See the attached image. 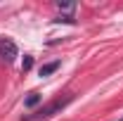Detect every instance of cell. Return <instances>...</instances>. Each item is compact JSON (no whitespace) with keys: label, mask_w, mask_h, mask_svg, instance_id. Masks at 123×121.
<instances>
[{"label":"cell","mask_w":123,"mask_h":121,"mask_svg":"<svg viewBox=\"0 0 123 121\" xmlns=\"http://www.w3.org/2000/svg\"><path fill=\"white\" fill-rule=\"evenodd\" d=\"M71 102V95H66V97H57V100H52V102H47L45 107H40V109H36L31 116H26L24 121H45L50 116H55L57 112H62L64 107Z\"/></svg>","instance_id":"cell-1"},{"label":"cell","mask_w":123,"mask_h":121,"mask_svg":"<svg viewBox=\"0 0 123 121\" xmlns=\"http://www.w3.org/2000/svg\"><path fill=\"white\" fill-rule=\"evenodd\" d=\"M17 55H19V50H17L14 40L0 36V60H2V62H14Z\"/></svg>","instance_id":"cell-2"},{"label":"cell","mask_w":123,"mask_h":121,"mask_svg":"<svg viewBox=\"0 0 123 121\" xmlns=\"http://www.w3.org/2000/svg\"><path fill=\"white\" fill-rule=\"evenodd\" d=\"M59 64H62L59 60H55V62H50V64H43V67H40V71H38V74H40V76H50V74H52V71H57V69H59Z\"/></svg>","instance_id":"cell-3"},{"label":"cell","mask_w":123,"mask_h":121,"mask_svg":"<svg viewBox=\"0 0 123 121\" xmlns=\"http://www.w3.org/2000/svg\"><path fill=\"white\" fill-rule=\"evenodd\" d=\"M38 102H40V93H29V97L24 100V105H26V107H36Z\"/></svg>","instance_id":"cell-4"},{"label":"cell","mask_w":123,"mask_h":121,"mask_svg":"<svg viewBox=\"0 0 123 121\" xmlns=\"http://www.w3.org/2000/svg\"><path fill=\"white\" fill-rule=\"evenodd\" d=\"M57 10H59V12H69V14H71V12L76 10V5H74V2H59V5H57Z\"/></svg>","instance_id":"cell-5"},{"label":"cell","mask_w":123,"mask_h":121,"mask_svg":"<svg viewBox=\"0 0 123 121\" xmlns=\"http://www.w3.org/2000/svg\"><path fill=\"white\" fill-rule=\"evenodd\" d=\"M31 64H33V60H31V57H26V60H24V71H29Z\"/></svg>","instance_id":"cell-6"},{"label":"cell","mask_w":123,"mask_h":121,"mask_svg":"<svg viewBox=\"0 0 123 121\" xmlns=\"http://www.w3.org/2000/svg\"><path fill=\"white\" fill-rule=\"evenodd\" d=\"M118 121H123V116H121V119H118Z\"/></svg>","instance_id":"cell-7"}]
</instances>
